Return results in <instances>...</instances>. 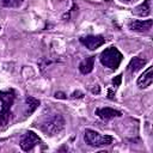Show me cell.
Segmentation results:
<instances>
[{
  "mask_svg": "<svg viewBox=\"0 0 153 153\" xmlns=\"http://www.w3.org/2000/svg\"><path fill=\"white\" fill-rule=\"evenodd\" d=\"M37 127L47 135L54 136L60 134L65 128V120L59 114H51L44 116L37 124Z\"/></svg>",
  "mask_w": 153,
  "mask_h": 153,
  "instance_id": "obj_1",
  "label": "cell"
},
{
  "mask_svg": "<svg viewBox=\"0 0 153 153\" xmlns=\"http://www.w3.org/2000/svg\"><path fill=\"white\" fill-rule=\"evenodd\" d=\"M99 60L103 66H105L110 69H117L120 63L123 60V55L116 47H109L102 51Z\"/></svg>",
  "mask_w": 153,
  "mask_h": 153,
  "instance_id": "obj_2",
  "label": "cell"
},
{
  "mask_svg": "<svg viewBox=\"0 0 153 153\" xmlns=\"http://www.w3.org/2000/svg\"><path fill=\"white\" fill-rule=\"evenodd\" d=\"M0 102L2 104L0 110V126H6L11 116V108L14 102V92L12 90L0 91Z\"/></svg>",
  "mask_w": 153,
  "mask_h": 153,
  "instance_id": "obj_3",
  "label": "cell"
},
{
  "mask_svg": "<svg viewBox=\"0 0 153 153\" xmlns=\"http://www.w3.org/2000/svg\"><path fill=\"white\" fill-rule=\"evenodd\" d=\"M84 139L87 145L93 146V147H99V146H108L111 145L114 139L110 135H100L99 133L92 130V129H86Z\"/></svg>",
  "mask_w": 153,
  "mask_h": 153,
  "instance_id": "obj_4",
  "label": "cell"
},
{
  "mask_svg": "<svg viewBox=\"0 0 153 153\" xmlns=\"http://www.w3.org/2000/svg\"><path fill=\"white\" fill-rule=\"evenodd\" d=\"M39 142H41V139L38 137V135H37L36 133H33V131L30 130V131H26V133L22 136L19 145H20V148H22L23 151L29 152V151H31L36 145H38Z\"/></svg>",
  "mask_w": 153,
  "mask_h": 153,
  "instance_id": "obj_5",
  "label": "cell"
},
{
  "mask_svg": "<svg viewBox=\"0 0 153 153\" xmlns=\"http://www.w3.org/2000/svg\"><path fill=\"white\" fill-rule=\"evenodd\" d=\"M80 42L90 50H96L97 48L102 47L105 43V38L98 35H87L84 37H80Z\"/></svg>",
  "mask_w": 153,
  "mask_h": 153,
  "instance_id": "obj_6",
  "label": "cell"
},
{
  "mask_svg": "<svg viewBox=\"0 0 153 153\" xmlns=\"http://www.w3.org/2000/svg\"><path fill=\"white\" fill-rule=\"evenodd\" d=\"M96 115L98 117H100L102 120L104 121H108V120H111L114 117H120L122 116V112L118 111V110H115L112 108H99L96 110Z\"/></svg>",
  "mask_w": 153,
  "mask_h": 153,
  "instance_id": "obj_7",
  "label": "cell"
},
{
  "mask_svg": "<svg viewBox=\"0 0 153 153\" xmlns=\"http://www.w3.org/2000/svg\"><path fill=\"white\" fill-rule=\"evenodd\" d=\"M152 82H153V67L149 66L137 79V85L140 88H146V87L151 86Z\"/></svg>",
  "mask_w": 153,
  "mask_h": 153,
  "instance_id": "obj_8",
  "label": "cell"
},
{
  "mask_svg": "<svg viewBox=\"0 0 153 153\" xmlns=\"http://www.w3.org/2000/svg\"><path fill=\"white\" fill-rule=\"evenodd\" d=\"M152 19H146V20H133L129 23V29L134 30V31H139V32H143V31H148L152 27Z\"/></svg>",
  "mask_w": 153,
  "mask_h": 153,
  "instance_id": "obj_9",
  "label": "cell"
},
{
  "mask_svg": "<svg viewBox=\"0 0 153 153\" xmlns=\"http://www.w3.org/2000/svg\"><path fill=\"white\" fill-rule=\"evenodd\" d=\"M93 66H94V56H88L80 62L79 69L82 74H88L90 72H92Z\"/></svg>",
  "mask_w": 153,
  "mask_h": 153,
  "instance_id": "obj_10",
  "label": "cell"
},
{
  "mask_svg": "<svg viewBox=\"0 0 153 153\" xmlns=\"http://www.w3.org/2000/svg\"><path fill=\"white\" fill-rule=\"evenodd\" d=\"M146 65V60L145 59H141V57H133L128 65V71L131 72V73H135L137 72L139 69H141L143 66Z\"/></svg>",
  "mask_w": 153,
  "mask_h": 153,
  "instance_id": "obj_11",
  "label": "cell"
},
{
  "mask_svg": "<svg viewBox=\"0 0 153 153\" xmlns=\"http://www.w3.org/2000/svg\"><path fill=\"white\" fill-rule=\"evenodd\" d=\"M134 13L136 16H140V17H145V16H148L151 13V0H145L141 5H139L135 10H134Z\"/></svg>",
  "mask_w": 153,
  "mask_h": 153,
  "instance_id": "obj_12",
  "label": "cell"
},
{
  "mask_svg": "<svg viewBox=\"0 0 153 153\" xmlns=\"http://www.w3.org/2000/svg\"><path fill=\"white\" fill-rule=\"evenodd\" d=\"M25 102H26V105H27V111L26 112L29 115L32 114L38 108V105H39V100L36 99V98H33V97H26L25 98Z\"/></svg>",
  "mask_w": 153,
  "mask_h": 153,
  "instance_id": "obj_13",
  "label": "cell"
},
{
  "mask_svg": "<svg viewBox=\"0 0 153 153\" xmlns=\"http://www.w3.org/2000/svg\"><path fill=\"white\" fill-rule=\"evenodd\" d=\"M24 0H0V5L4 7H19Z\"/></svg>",
  "mask_w": 153,
  "mask_h": 153,
  "instance_id": "obj_14",
  "label": "cell"
},
{
  "mask_svg": "<svg viewBox=\"0 0 153 153\" xmlns=\"http://www.w3.org/2000/svg\"><path fill=\"white\" fill-rule=\"evenodd\" d=\"M121 80H122V75L120 74V75H117L116 78L112 79V84H114L115 86H120V85H121Z\"/></svg>",
  "mask_w": 153,
  "mask_h": 153,
  "instance_id": "obj_15",
  "label": "cell"
},
{
  "mask_svg": "<svg viewBox=\"0 0 153 153\" xmlns=\"http://www.w3.org/2000/svg\"><path fill=\"white\" fill-rule=\"evenodd\" d=\"M55 97H56V98H61V99H65V98H66L65 93H62V92H56V93H55Z\"/></svg>",
  "mask_w": 153,
  "mask_h": 153,
  "instance_id": "obj_16",
  "label": "cell"
},
{
  "mask_svg": "<svg viewBox=\"0 0 153 153\" xmlns=\"http://www.w3.org/2000/svg\"><path fill=\"white\" fill-rule=\"evenodd\" d=\"M72 97H73V98H75V97L81 98V97H82V93H81V92H74V93L72 94Z\"/></svg>",
  "mask_w": 153,
  "mask_h": 153,
  "instance_id": "obj_17",
  "label": "cell"
},
{
  "mask_svg": "<svg viewBox=\"0 0 153 153\" xmlns=\"http://www.w3.org/2000/svg\"><path fill=\"white\" fill-rule=\"evenodd\" d=\"M92 93H99V86H96L92 88Z\"/></svg>",
  "mask_w": 153,
  "mask_h": 153,
  "instance_id": "obj_18",
  "label": "cell"
},
{
  "mask_svg": "<svg viewBox=\"0 0 153 153\" xmlns=\"http://www.w3.org/2000/svg\"><path fill=\"white\" fill-rule=\"evenodd\" d=\"M123 1H126V2H131V1H135V0H123Z\"/></svg>",
  "mask_w": 153,
  "mask_h": 153,
  "instance_id": "obj_19",
  "label": "cell"
},
{
  "mask_svg": "<svg viewBox=\"0 0 153 153\" xmlns=\"http://www.w3.org/2000/svg\"><path fill=\"white\" fill-rule=\"evenodd\" d=\"M0 29H1V26H0Z\"/></svg>",
  "mask_w": 153,
  "mask_h": 153,
  "instance_id": "obj_20",
  "label": "cell"
}]
</instances>
